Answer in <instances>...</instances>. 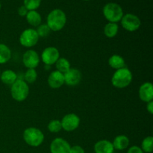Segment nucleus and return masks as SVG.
<instances>
[{
	"label": "nucleus",
	"instance_id": "nucleus-16",
	"mask_svg": "<svg viewBox=\"0 0 153 153\" xmlns=\"http://www.w3.org/2000/svg\"><path fill=\"white\" fill-rule=\"evenodd\" d=\"M129 139L127 136L121 134V135L117 136L114 140L113 144L114 149L117 150H123V149L128 148L129 146Z\"/></svg>",
	"mask_w": 153,
	"mask_h": 153
},
{
	"label": "nucleus",
	"instance_id": "nucleus-33",
	"mask_svg": "<svg viewBox=\"0 0 153 153\" xmlns=\"http://www.w3.org/2000/svg\"><path fill=\"white\" fill-rule=\"evenodd\" d=\"M84 1H89V0H84Z\"/></svg>",
	"mask_w": 153,
	"mask_h": 153
},
{
	"label": "nucleus",
	"instance_id": "nucleus-32",
	"mask_svg": "<svg viewBox=\"0 0 153 153\" xmlns=\"http://www.w3.org/2000/svg\"><path fill=\"white\" fill-rule=\"evenodd\" d=\"M1 3H0V9H1Z\"/></svg>",
	"mask_w": 153,
	"mask_h": 153
},
{
	"label": "nucleus",
	"instance_id": "nucleus-19",
	"mask_svg": "<svg viewBox=\"0 0 153 153\" xmlns=\"http://www.w3.org/2000/svg\"><path fill=\"white\" fill-rule=\"evenodd\" d=\"M26 20L28 23L34 27H37L40 25L42 21L41 16L36 10H28V13L25 16Z\"/></svg>",
	"mask_w": 153,
	"mask_h": 153
},
{
	"label": "nucleus",
	"instance_id": "nucleus-18",
	"mask_svg": "<svg viewBox=\"0 0 153 153\" xmlns=\"http://www.w3.org/2000/svg\"><path fill=\"white\" fill-rule=\"evenodd\" d=\"M108 64L111 68L117 70L125 67L126 62L124 58L120 55H113L108 59Z\"/></svg>",
	"mask_w": 153,
	"mask_h": 153
},
{
	"label": "nucleus",
	"instance_id": "nucleus-27",
	"mask_svg": "<svg viewBox=\"0 0 153 153\" xmlns=\"http://www.w3.org/2000/svg\"><path fill=\"white\" fill-rule=\"evenodd\" d=\"M36 31H37L39 37H46L50 34L51 30L46 24H42V25L37 26Z\"/></svg>",
	"mask_w": 153,
	"mask_h": 153
},
{
	"label": "nucleus",
	"instance_id": "nucleus-12",
	"mask_svg": "<svg viewBox=\"0 0 153 153\" xmlns=\"http://www.w3.org/2000/svg\"><path fill=\"white\" fill-rule=\"evenodd\" d=\"M64 84L69 86H76L80 83L82 80V73L78 69L70 68L64 73Z\"/></svg>",
	"mask_w": 153,
	"mask_h": 153
},
{
	"label": "nucleus",
	"instance_id": "nucleus-9",
	"mask_svg": "<svg viewBox=\"0 0 153 153\" xmlns=\"http://www.w3.org/2000/svg\"><path fill=\"white\" fill-rule=\"evenodd\" d=\"M60 58L59 51L54 46H49L43 51L41 54L42 61L45 65H53Z\"/></svg>",
	"mask_w": 153,
	"mask_h": 153
},
{
	"label": "nucleus",
	"instance_id": "nucleus-13",
	"mask_svg": "<svg viewBox=\"0 0 153 153\" xmlns=\"http://www.w3.org/2000/svg\"><path fill=\"white\" fill-rule=\"evenodd\" d=\"M139 98L144 102H149L153 100V86L151 82H145L139 88Z\"/></svg>",
	"mask_w": 153,
	"mask_h": 153
},
{
	"label": "nucleus",
	"instance_id": "nucleus-3",
	"mask_svg": "<svg viewBox=\"0 0 153 153\" xmlns=\"http://www.w3.org/2000/svg\"><path fill=\"white\" fill-rule=\"evenodd\" d=\"M23 140L28 146L37 147L43 143L44 134L40 129L34 127H29L23 131Z\"/></svg>",
	"mask_w": 153,
	"mask_h": 153
},
{
	"label": "nucleus",
	"instance_id": "nucleus-4",
	"mask_svg": "<svg viewBox=\"0 0 153 153\" xmlns=\"http://www.w3.org/2000/svg\"><path fill=\"white\" fill-rule=\"evenodd\" d=\"M10 94L16 101H25L29 94V87L23 79H17L10 87Z\"/></svg>",
	"mask_w": 153,
	"mask_h": 153
},
{
	"label": "nucleus",
	"instance_id": "nucleus-29",
	"mask_svg": "<svg viewBox=\"0 0 153 153\" xmlns=\"http://www.w3.org/2000/svg\"><path fill=\"white\" fill-rule=\"evenodd\" d=\"M127 153H143V152L141 149V148L139 147V146H131V147L128 149Z\"/></svg>",
	"mask_w": 153,
	"mask_h": 153
},
{
	"label": "nucleus",
	"instance_id": "nucleus-2",
	"mask_svg": "<svg viewBox=\"0 0 153 153\" xmlns=\"http://www.w3.org/2000/svg\"><path fill=\"white\" fill-rule=\"evenodd\" d=\"M132 78V73L129 69L123 67L115 71L111 78V84L115 88L123 89L131 84Z\"/></svg>",
	"mask_w": 153,
	"mask_h": 153
},
{
	"label": "nucleus",
	"instance_id": "nucleus-22",
	"mask_svg": "<svg viewBox=\"0 0 153 153\" xmlns=\"http://www.w3.org/2000/svg\"><path fill=\"white\" fill-rule=\"evenodd\" d=\"M55 67L58 71L61 72V73H65L68 71L71 67H70V63L67 58H59L58 61L55 63Z\"/></svg>",
	"mask_w": 153,
	"mask_h": 153
},
{
	"label": "nucleus",
	"instance_id": "nucleus-1",
	"mask_svg": "<svg viewBox=\"0 0 153 153\" xmlns=\"http://www.w3.org/2000/svg\"><path fill=\"white\" fill-rule=\"evenodd\" d=\"M67 22V16L65 13L61 9L52 10L48 14L46 25L51 31H58L63 29Z\"/></svg>",
	"mask_w": 153,
	"mask_h": 153
},
{
	"label": "nucleus",
	"instance_id": "nucleus-14",
	"mask_svg": "<svg viewBox=\"0 0 153 153\" xmlns=\"http://www.w3.org/2000/svg\"><path fill=\"white\" fill-rule=\"evenodd\" d=\"M48 84L49 87L53 89L60 88L64 84V74L58 70L52 72L48 77Z\"/></svg>",
	"mask_w": 153,
	"mask_h": 153
},
{
	"label": "nucleus",
	"instance_id": "nucleus-23",
	"mask_svg": "<svg viewBox=\"0 0 153 153\" xmlns=\"http://www.w3.org/2000/svg\"><path fill=\"white\" fill-rule=\"evenodd\" d=\"M141 149L143 152L151 153L153 150V137L152 136H148L145 137L141 143Z\"/></svg>",
	"mask_w": 153,
	"mask_h": 153
},
{
	"label": "nucleus",
	"instance_id": "nucleus-25",
	"mask_svg": "<svg viewBox=\"0 0 153 153\" xmlns=\"http://www.w3.org/2000/svg\"><path fill=\"white\" fill-rule=\"evenodd\" d=\"M48 129L52 133H58L62 129V126L60 120H51L48 124Z\"/></svg>",
	"mask_w": 153,
	"mask_h": 153
},
{
	"label": "nucleus",
	"instance_id": "nucleus-26",
	"mask_svg": "<svg viewBox=\"0 0 153 153\" xmlns=\"http://www.w3.org/2000/svg\"><path fill=\"white\" fill-rule=\"evenodd\" d=\"M41 3V0H24V6L28 10H36Z\"/></svg>",
	"mask_w": 153,
	"mask_h": 153
},
{
	"label": "nucleus",
	"instance_id": "nucleus-20",
	"mask_svg": "<svg viewBox=\"0 0 153 153\" xmlns=\"http://www.w3.org/2000/svg\"><path fill=\"white\" fill-rule=\"evenodd\" d=\"M11 58V51L5 44L0 43V64L8 62Z\"/></svg>",
	"mask_w": 153,
	"mask_h": 153
},
{
	"label": "nucleus",
	"instance_id": "nucleus-30",
	"mask_svg": "<svg viewBox=\"0 0 153 153\" xmlns=\"http://www.w3.org/2000/svg\"><path fill=\"white\" fill-rule=\"evenodd\" d=\"M28 9H27L24 5L20 6V7H19V9H18V13H19V16H25L27 13H28Z\"/></svg>",
	"mask_w": 153,
	"mask_h": 153
},
{
	"label": "nucleus",
	"instance_id": "nucleus-6",
	"mask_svg": "<svg viewBox=\"0 0 153 153\" xmlns=\"http://www.w3.org/2000/svg\"><path fill=\"white\" fill-rule=\"evenodd\" d=\"M39 38L40 37L35 29L27 28L21 33L19 36V43L24 47L30 48L37 44Z\"/></svg>",
	"mask_w": 153,
	"mask_h": 153
},
{
	"label": "nucleus",
	"instance_id": "nucleus-21",
	"mask_svg": "<svg viewBox=\"0 0 153 153\" xmlns=\"http://www.w3.org/2000/svg\"><path fill=\"white\" fill-rule=\"evenodd\" d=\"M119 26L114 22H108L104 27V34L108 38H113L117 34Z\"/></svg>",
	"mask_w": 153,
	"mask_h": 153
},
{
	"label": "nucleus",
	"instance_id": "nucleus-34",
	"mask_svg": "<svg viewBox=\"0 0 153 153\" xmlns=\"http://www.w3.org/2000/svg\"><path fill=\"white\" fill-rule=\"evenodd\" d=\"M0 75H1V72H0Z\"/></svg>",
	"mask_w": 153,
	"mask_h": 153
},
{
	"label": "nucleus",
	"instance_id": "nucleus-31",
	"mask_svg": "<svg viewBox=\"0 0 153 153\" xmlns=\"http://www.w3.org/2000/svg\"><path fill=\"white\" fill-rule=\"evenodd\" d=\"M146 109H147V111L149 112L150 114H153V101H150V102H147Z\"/></svg>",
	"mask_w": 153,
	"mask_h": 153
},
{
	"label": "nucleus",
	"instance_id": "nucleus-11",
	"mask_svg": "<svg viewBox=\"0 0 153 153\" xmlns=\"http://www.w3.org/2000/svg\"><path fill=\"white\" fill-rule=\"evenodd\" d=\"M70 145L68 142L61 137L54 139L50 144L51 153H70Z\"/></svg>",
	"mask_w": 153,
	"mask_h": 153
},
{
	"label": "nucleus",
	"instance_id": "nucleus-28",
	"mask_svg": "<svg viewBox=\"0 0 153 153\" xmlns=\"http://www.w3.org/2000/svg\"><path fill=\"white\" fill-rule=\"evenodd\" d=\"M70 153H85V150L82 146L76 145L70 147Z\"/></svg>",
	"mask_w": 153,
	"mask_h": 153
},
{
	"label": "nucleus",
	"instance_id": "nucleus-10",
	"mask_svg": "<svg viewBox=\"0 0 153 153\" xmlns=\"http://www.w3.org/2000/svg\"><path fill=\"white\" fill-rule=\"evenodd\" d=\"M22 63L28 69H35L40 64V56L36 51L29 49L22 55Z\"/></svg>",
	"mask_w": 153,
	"mask_h": 153
},
{
	"label": "nucleus",
	"instance_id": "nucleus-8",
	"mask_svg": "<svg viewBox=\"0 0 153 153\" xmlns=\"http://www.w3.org/2000/svg\"><path fill=\"white\" fill-rule=\"evenodd\" d=\"M61 123L62 129L66 131H73L79 126L80 118L75 114H68L62 118Z\"/></svg>",
	"mask_w": 153,
	"mask_h": 153
},
{
	"label": "nucleus",
	"instance_id": "nucleus-7",
	"mask_svg": "<svg viewBox=\"0 0 153 153\" xmlns=\"http://www.w3.org/2000/svg\"><path fill=\"white\" fill-rule=\"evenodd\" d=\"M120 22L123 28L130 32L138 30L141 25V21L140 18L132 13H127L123 15Z\"/></svg>",
	"mask_w": 153,
	"mask_h": 153
},
{
	"label": "nucleus",
	"instance_id": "nucleus-17",
	"mask_svg": "<svg viewBox=\"0 0 153 153\" xmlns=\"http://www.w3.org/2000/svg\"><path fill=\"white\" fill-rule=\"evenodd\" d=\"M0 79H1V81L4 85L11 86L17 80L18 77L17 75L14 71L11 70H6L1 73Z\"/></svg>",
	"mask_w": 153,
	"mask_h": 153
},
{
	"label": "nucleus",
	"instance_id": "nucleus-24",
	"mask_svg": "<svg viewBox=\"0 0 153 153\" xmlns=\"http://www.w3.org/2000/svg\"><path fill=\"white\" fill-rule=\"evenodd\" d=\"M37 79V73L35 69H28L24 74V81L27 84H33Z\"/></svg>",
	"mask_w": 153,
	"mask_h": 153
},
{
	"label": "nucleus",
	"instance_id": "nucleus-15",
	"mask_svg": "<svg viewBox=\"0 0 153 153\" xmlns=\"http://www.w3.org/2000/svg\"><path fill=\"white\" fill-rule=\"evenodd\" d=\"M114 146L111 141L108 140H101L94 145L95 153H114Z\"/></svg>",
	"mask_w": 153,
	"mask_h": 153
},
{
	"label": "nucleus",
	"instance_id": "nucleus-5",
	"mask_svg": "<svg viewBox=\"0 0 153 153\" xmlns=\"http://www.w3.org/2000/svg\"><path fill=\"white\" fill-rule=\"evenodd\" d=\"M103 15L109 22H120L123 16V10L120 5L114 2L106 4L103 7Z\"/></svg>",
	"mask_w": 153,
	"mask_h": 153
}]
</instances>
